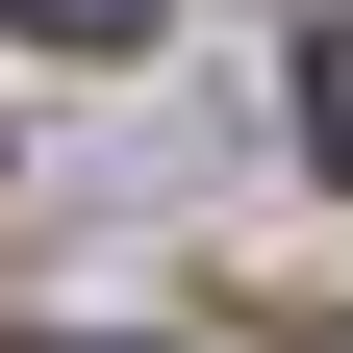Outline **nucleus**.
Returning <instances> with one entry per match:
<instances>
[{
  "label": "nucleus",
  "mask_w": 353,
  "mask_h": 353,
  "mask_svg": "<svg viewBox=\"0 0 353 353\" xmlns=\"http://www.w3.org/2000/svg\"><path fill=\"white\" fill-rule=\"evenodd\" d=\"M0 51H152V0H0Z\"/></svg>",
  "instance_id": "obj_1"
},
{
  "label": "nucleus",
  "mask_w": 353,
  "mask_h": 353,
  "mask_svg": "<svg viewBox=\"0 0 353 353\" xmlns=\"http://www.w3.org/2000/svg\"><path fill=\"white\" fill-rule=\"evenodd\" d=\"M26 353H126V328H26Z\"/></svg>",
  "instance_id": "obj_3"
},
{
  "label": "nucleus",
  "mask_w": 353,
  "mask_h": 353,
  "mask_svg": "<svg viewBox=\"0 0 353 353\" xmlns=\"http://www.w3.org/2000/svg\"><path fill=\"white\" fill-rule=\"evenodd\" d=\"M303 152L353 176V26H328V51H303Z\"/></svg>",
  "instance_id": "obj_2"
}]
</instances>
